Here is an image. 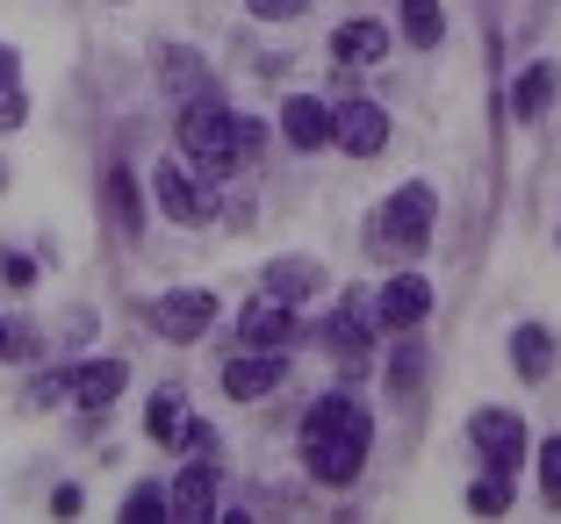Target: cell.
Wrapping results in <instances>:
<instances>
[{
  "instance_id": "cell-1",
  "label": "cell",
  "mask_w": 561,
  "mask_h": 524,
  "mask_svg": "<svg viewBox=\"0 0 561 524\" xmlns=\"http://www.w3.org/2000/svg\"><path fill=\"white\" fill-rule=\"evenodd\" d=\"M367 439H375V424H367L360 403H353V395H324L310 410V424H302V459H310L317 481L346 489V481L360 475V459H367Z\"/></svg>"
},
{
  "instance_id": "cell-2",
  "label": "cell",
  "mask_w": 561,
  "mask_h": 524,
  "mask_svg": "<svg viewBox=\"0 0 561 524\" xmlns=\"http://www.w3.org/2000/svg\"><path fill=\"white\" fill-rule=\"evenodd\" d=\"M181 151L195 165H209V173H231L238 159H252V151H260V123L231 115L216 94H195L181 108Z\"/></svg>"
},
{
  "instance_id": "cell-3",
  "label": "cell",
  "mask_w": 561,
  "mask_h": 524,
  "mask_svg": "<svg viewBox=\"0 0 561 524\" xmlns=\"http://www.w3.org/2000/svg\"><path fill=\"white\" fill-rule=\"evenodd\" d=\"M381 245L389 252H425L432 245V187H403L381 209Z\"/></svg>"
},
{
  "instance_id": "cell-4",
  "label": "cell",
  "mask_w": 561,
  "mask_h": 524,
  "mask_svg": "<svg viewBox=\"0 0 561 524\" xmlns=\"http://www.w3.org/2000/svg\"><path fill=\"white\" fill-rule=\"evenodd\" d=\"M151 324H159L173 345H195L202 330L216 324V295H209V288H173V295L151 302Z\"/></svg>"
},
{
  "instance_id": "cell-5",
  "label": "cell",
  "mask_w": 561,
  "mask_h": 524,
  "mask_svg": "<svg viewBox=\"0 0 561 524\" xmlns=\"http://www.w3.org/2000/svg\"><path fill=\"white\" fill-rule=\"evenodd\" d=\"M468 439H476V453L490 459L496 475H512L518 459H526V424L512 410H476L468 417Z\"/></svg>"
},
{
  "instance_id": "cell-6",
  "label": "cell",
  "mask_w": 561,
  "mask_h": 524,
  "mask_svg": "<svg viewBox=\"0 0 561 524\" xmlns=\"http://www.w3.org/2000/svg\"><path fill=\"white\" fill-rule=\"evenodd\" d=\"M331 137H339L353 159H375V151L389 144V115H381L375 101H339V108H331Z\"/></svg>"
},
{
  "instance_id": "cell-7",
  "label": "cell",
  "mask_w": 561,
  "mask_h": 524,
  "mask_svg": "<svg viewBox=\"0 0 561 524\" xmlns=\"http://www.w3.org/2000/svg\"><path fill=\"white\" fill-rule=\"evenodd\" d=\"M238 338H245L252 352H288V345H296V310L274 302V295H260L245 316H238Z\"/></svg>"
},
{
  "instance_id": "cell-8",
  "label": "cell",
  "mask_w": 561,
  "mask_h": 524,
  "mask_svg": "<svg viewBox=\"0 0 561 524\" xmlns=\"http://www.w3.org/2000/svg\"><path fill=\"white\" fill-rule=\"evenodd\" d=\"M123 381H130V366L123 360H87V366H72L66 374V395L80 403V410H108L123 395Z\"/></svg>"
},
{
  "instance_id": "cell-9",
  "label": "cell",
  "mask_w": 561,
  "mask_h": 524,
  "mask_svg": "<svg viewBox=\"0 0 561 524\" xmlns=\"http://www.w3.org/2000/svg\"><path fill=\"white\" fill-rule=\"evenodd\" d=\"M425 310H432V288H425L417 273H397V280L375 295V324H381V330H411Z\"/></svg>"
},
{
  "instance_id": "cell-10",
  "label": "cell",
  "mask_w": 561,
  "mask_h": 524,
  "mask_svg": "<svg viewBox=\"0 0 561 524\" xmlns=\"http://www.w3.org/2000/svg\"><path fill=\"white\" fill-rule=\"evenodd\" d=\"M151 195H159V209L173 216V223H209V195H202L195 173H181V165H159V173H151Z\"/></svg>"
},
{
  "instance_id": "cell-11",
  "label": "cell",
  "mask_w": 561,
  "mask_h": 524,
  "mask_svg": "<svg viewBox=\"0 0 561 524\" xmlns=\"http://www.w3.org/2000/svg\"><path fill=\"white\" fill-rule=\"evenodd\" d=\"M280 374H288V360H280V352H252V360H231V366H224V395H238V403L274 395Z\"/></svg>"
},
{
  "instance_id": "cell-12",
  "label": "cell",
  "mask_w": 561,
  "mask_h": 524,
  "mask_svg": "<svg viewBox=\"0 0 561 524\" xmlns=\"http://www.w3.org/2000/svg\"><path fill=\"white\" fill-rule=\"evenodd\" d=\"M280 130H288L296 151H317V144H331V108L310 101V94H288L280 101Z\"/></svg>"
},
{
  "instance_id": "cell-13",
  "label": "cell",
  "mask_w": 561,
  "mask_h": 524,
  "mask_svg": "<svg viewBox=\"0 0 561 524\" xmlns=\"http://www.w3.org/2000/svg\"><path fill=\"white\" fill-rule=\"evenodd\" d=\"M165 503H173V517H187V524L216 517V467H209V453H202L195 467L173 481V496H165Z\"/></svg>"
},
{
  "instance_id": "cell-14",
  "label": "cell",
  "mask_w": 561,
  "mask_h": 524,
  "mask_svg": "<svg viewBox=\"0 0 561 524\" xmlns=\"http://www.w3.org/2000/svg\"><path fill=\"white\" fill-rule=\"evenodd\" d=\"M331 58H346V66H375V58H389V30H381V22H346V30L331 36Z\"/></svg>"
},
{
  "instance_id": "cell-15",
  "label": "cell",
  "mask_w": 561,
  "mask_h": 524,
  "mask_svg": "<svg viewBox=\"0 0 561 524\" xmlns=\"http://www.w3.org/2000/svg\"><path fill=\"white\" fill-rule=\"evenodd\" d=\"M317 280H324V266H317V259H274V266H266V295L296 310V302L310 295Z\"/></svg>"
},
{
  "instance_id": "cell-16",
  "label": "cell",
  "mask_w": 561,
  "mask_h": 524,
  "mask_svg": "<svg viewBox=\"0 0 561 524\" xmlns=\"http://www.w3.org/2000/svg\"><path fill=\"white\" fill-rule=\"evenodd\" d=\"M512 360L526 381H547L554 374V338H547V324H518L512 330Z\"/></svg>"
},
{
  "instance_id": "cell-17",
  "label": "cell",
  "mask_w": 561,
  "mask_h": 524,
  "mask_svg": "<svg viewBox=\"0 0 561 524\" xmlns=\"http://www.w3.org/2000/svg\"><path fill=\"white\" fill-rule=\"evenodd\" d=\"M324 345H331V360H339V366H360V352H367V324H360L353 310H339V316L324 324Z\"/></svg>"
},
{
  "instance_id": "cell-18",
  "label": "cell",
  "mask_w": 561,
  "mask_h": 524,
  "mask_svg": "<svg viewBox=\"0 0 561 524\" xmlns=\"http://www.w3.org/2000/svg\"><path fill=\"white\" fill-rule=\"evenodd\" d=\"M181 403H187V395L181 388H159V395H151V410H145V431H151V439H187V410H181Z\"/></svg>"
},
{
  "instance_id": "cell-19",
  "label": "cell",
  "mask_w": 561,
  "mask_h": 524,
  "mask_svg": "<svg viewBox=\"0 0 561 524\" xmlns=\"http://www.w3.org/2000/svg\"><path fill=\"white\" fill-rule=\"evenodd\" d=\"M547 101H554V66H533L526 80L512 86V115H518V123H533V115H547Z\"/></svg>"
},
{
  "instance_id": "cell-20",
  "label": "cell",
  "mask_w": 561,
  "mask_h": 524,
  "mask_svg": "<svg viewBox=\"0 0 561 524\" xmlns=\"http://www.w3.org/2000/svg\"><path fill=\"white\" fill-rule=\"evenodd\" d=\"M403 36H411L417 50H432L446 36V15H439V0H403Z\"/></svg>"
},
{
  "instance_id": "cell-21",
  "label": "cell",
  "mask_w": 561,
  "mask_h": 524,
  "mask_svg": "<svg viewBox=\"0 0 561 524\" xmlns=\"http://www.w3.org/2000/svg\"><path fill=\"white\" fill-rule=\"evenodd\" d=\"M159 72H165L173 86H181L187 101H195V94H209V72L195 66V50H165V66H159Z\"/></svg>"
},
{
  "instance_id": "cell-22",
  "label": "cell",
  "mask_w": 561,
  "mask_h": 524,
  "mask_svg": "<svg viewBox=\"0 0 561 524\" xmlns=\"http://www.w3.org/2000/svg\"><path fill=\"white\" fill-rule=\"evenodd\" d=\"M540 496H547V510H561V439L540 445Z\"/></svg>"
},
{
  "instance_id": "cell-23",
  "label": "cell",
  "mask_w": 561,
  "mask_h": 524,
  "mask_svg": "<svg viewBox=\"0 0 561 524\" xmlns=\"http://www.w3.org/2000/svg\"><path fill=\"white\" fill-rule=\"evenodd\" d=\"M108 209H116V230H137V201H130V181L108 173Z\"/></svg>"
},
{
  "instance_id": "cell-24",
  "label": "cell",
  "mask_w": 561,
  "mask_h": 524,
  "mask_svg": "<svg viewBox=\"0 0 561 524\" xmlns=\"http://www.w3.org/2000/svg\"><path fill=\"white\" fill-rule=\"evenodd\" d=\"M159 510H173V503H165V489H130L123 517H130V524H145V517H159Z\"/></svg>"
},
{
  "instance_id": "cell-25",
  "label": "cell",
  "mask_w": 561,
  "mask_h": 524,
  "mask_svg": "<svg viewBox=\"0 0 561 524\" xmlns=\"http://www.w3.org/2000/svg\"><path fill=\"white\" fill-rule=\"evenodd\" d=\"M504 503H512V496L496 489V481H476V489H468V510H482V517H496Z\"/></svg>"
},
{
  "instance_id": "cell-26",
  "label": "cell",
  "mask_w": 561,
  "mask_h": 524,
  "mask_svg": "<svg viewBox=\"0 0 561 524\" xmlns=\"http://www.w3.org/2000/svg\"><path fill=\"white\" fill-rule=\"evenodd\" d=\"M245 8H252L260 22H288V15H302L310 0H245Z\"/></svg>"
},
{
  "instance_id": "cell-27",
  "label": "cell",
  "mask_w": 561,
  "mask_h": 524,
  "mask_svg": "<svg viewBox=\"0 0 561 524\" xmlns=\"http://www.w3.org/2000/svg\"><path fill=\"white\" fill-rule=\"evenodd\" d=\"M22 115H30V101H22V94H15V80H8V86H0V130H15Z\"/></svg>"
},
{
  "instance_id": "cell-28",
  "label": "cell",
  "mask_w": 561,
  "mask_h": 524,
  "mask_svg": "<svg viewBox=\"0 0 561 524\" xmlns=\"http://www.w3.org/2000/svg\"><path fill=\"white\" fill-rule=\"evenodd\" d=\"M8 80H15V50L0 44V86H8Z\"/></svg>"
},
{
  "instance_id": "cell-29",
  "label": "cell",
  "mask_w": 561,
  "mask_h": 524,
  "mask_svg": "<svg viewBox=\"0 0 561 524\" xmlns=\"http://www.w3.org/2000/svg\"><path fill=\"white\" fill-rule=\"evenodd\" d=\"M0 352H8V324H0Z\"/></svg>"
}]
</instances>
